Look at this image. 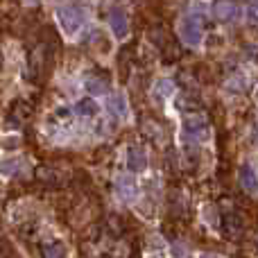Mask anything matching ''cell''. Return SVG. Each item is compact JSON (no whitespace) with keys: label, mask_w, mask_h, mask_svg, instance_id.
Instances as JSON below:
<instances>
[{"label":"cell","mask_w":258,"mask_h":258,"mask_svg":"<svg viewBox=\"0 0 258 258\" xmlns=\"http://www.w3.org/2000/svg\"><path fill=\"white\" fill-rule=\"evenodd\" d=\"M179 36H181V41L188 45H200L202 39H204L202 21L197 16H186L181 23H179Z\"/></svg>","instance_id":"1"},{"label":"cell","mask_w":258,"mask_h":258,"mask_svg":"<svg viewBox=\"0 0 258 258\" xmlns=\"http://www.w3.org/2000/svg\"><path fill=\"white\" fill-rule=\"evenodd\" d=\"M57 18H59V25H61L63 34L73 36V34H75V32L82 27L84 14H82L77 7H61V9L57 12Z\"/></svg>","instance_id":"2"},{"label":"cell","mask_w":258,"mask_h":258,"mask_svg":"<svg viewBox=\"0 0 258 258\" xmlns=\"http://www.w3.org/2000/svg\"><path fill=\"white\" fill-rule=\"evenodd\" d=\"M211 9H213V16L220 23H233L240 18V7L233 0H215Z\"/></svg>","instance_id":"3"},{"label":"cell","mask_w":258,"mask_h":258,"mask_svg":"<svg viewBox=\"0 0 258 258\" xmlns=\"http://www.w3.org/2000/svg\"><path fill=\"white\" fill-rule=\"evenodd\" d=\"M109 25H111V32L116 39H125L129 34V21H127V14L116 9V12L109 16Z\"/></svg>","instance_id":"4"},{"label":"cell","mask_w":258,"mask_h":258,"mask_svg":"<svg viewBox=\"0 0 258 258\" xmlns=\"http://www.w3.org/2000/svg\"><path fill=\"white\" fill-rule=\"evenodd\" d=\"M238 179H240V186L245 188L247 192H258V177L254 174V170H251L249 165H242Z\"/></svg>","instance_id":"5"},{"label":"cell","mask_w":258,"mask_h":258,"mask_svg":"<svg viewBox=\"0 0 258 258\" xmlns=\"http://www.w3.org/2000/svg\"><path fill=\"white\" fill-rule=\"evenodd\" d=\"M127 168L132 172H143L147 168V156L143 150H132L129 152V159H127Z\"/></svg>","instance_id":"6"},{"label":"cell","mask_w":258,"mask_h":258,"mask_svg":"<svg viewBox=\"0 0 258 258\" xmlns=\"http://www.w3.org/2000/svg\"><path fill=\"white\" fill-rule=\"evenodd\" d=\"M86 91H89L91 95H104L109 91L107 77H89V80H86Z\"/></svg>","instance_id":"7"},{"label":"cell","mask_w":258,"mask_h":258,"mask_svg":"<svg viewBox=\"0 0 258 258\" xmlns=\"http://www.w3.org/2000/svg\"><path fill=\"white\" fill-rule=\"evenodd\" d=\"M66 245L63 242H52V245H45L43 247V258H66Z\"/></svg>","instance_id":"8"},{"label":"cell","mask_w":258,"mask_h":258,"mask_svg":"<svg viewBox=\"0 0 258 258\" xmlns=\"http://www.w3.org/2000/svg\"><path fill=\"white\" fill-rule=\"evenodd\" d=\"M125 109H127V104H125V95H111L109 98V111L113 113V116H125Z\"/></svg>","instance_id":"9"},{"label":"cell","mask_w":258,"mask_h":258,"mask_svg":"<svg viewBox=\"0 0 258 258\" xmlns=\"http://www.w3.org/2000/svg\"><path fill=\"white\" fill-rule=\"evenodd\" d=\"M75 111L82 113V116H95V113H98V102H93L91 98H84V100L77 102Z\"/></svg>","instance_id":"10"},{"label":"cell","mask_w":258,"mask_h":258,"mask_svg":"<svg viewBox=\"0 0 258 258\" xmlns=\"http://www.w3.org/2000/svg\"><path fill=\"white\" fill-rule=\"evenodd\" d=\"M249 23H254V25L258 27V5L249 7Z\"/></svg>","instance_id":"11"},{"label":"cell","mask_w":258,"mask_h":258,"mask_svg":"<svg viewBox=\"0 0 258 258\" xmlns=\"http://www.w3.org/2000/svg\"><path fill=\"white\" fill-rule=\"evenodd\" d=\"M25 3H27V5H36V3H39V0H25Z\"/></svg>","instance_id":"12"},{"label":"cell","mask_w":258,"mask_h":258,"mask_svg":"<svg viewBox=\"0 0 258 258\" xmlns=\"http://www.w3.org/2000/svg\"><path fill=\"white\" fill-rule=\"evenodd\" d=\"M202 258H220V256H215V254H209V256H202Z\"/></svg>","instance_id":"13"}]
</instances>
